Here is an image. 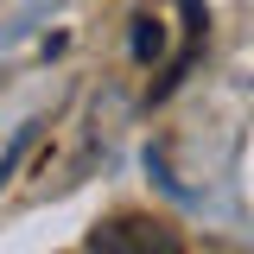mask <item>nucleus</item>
Returning <instances> with one entry per match:
<instances>
[{
  "instance_id": "1",
  "label": "nucleus",
  "mask_w": 254,
  "mask_h": 254,
  "mask_svg": "<svg viewBox=\"0 0 254 254\" xmlns=\"http://www.w3.org/2000/svg\"><path fill=\"white\" fill-rule=\"evenodd\" d=\"M83 254H185V242L153 216H115V222H95Z\"/></svg>"
},
{
  "instance_id": "2",
  "label": "nucleus",
  "mask_w": 254,
  "mask_h": 254,
  "mask_svg": "<svg viewBox=\"0 0 254 254\" xmlns=\"http://www.w3.org/2000/svg\"><path fill=\"white\" fill-rule=\"evenodd\" d=\"M127 26H133V32H127V51H133L140 64H153L159 51H165V32H159V19H153V13H140V19H127Z\"/></svg>"
},
{
  "instance_id": "3",
  "label": "nucleus",
  "mask_w": 254,
  "mask_h": 254,
  "mask_svg": "<svg viewBox=\"0 0 254 254\" xmlns=\"http://www.w3.org/2000/svg\"><path fill=\"white\" fill-rule=\"evenodd\" d=\"M32 140H38V121H26V127H19V133H13V146L0 153V185H6V178L19 172V159H26V146H32Z\"/></svg>"
},
{
  "instance_id": "4",
  "label": "nucleus",
  "mask_w": 254,
  "mask_h": 254,
  "mask_svg": "<svg viewBox=\"0 0 254 254\" xmlns=\"http://www.w3.org/2000/svg\"><path fill=\"white\" fill-rule=\"evenodd\" d=\"M178 6H185V32H190V38H203V26H210L203 0H178Z\"/></svg>"
}]
</instances>
